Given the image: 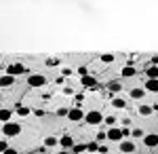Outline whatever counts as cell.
Wrapping results in <instances>:
<instances>
[{"instance_id":"obj_1","label":"cell","mask_w":158,"mask_h":154,"mask_svg":"<svg viewBox=\"0 0 158 154\" xmlns=\"http://www.w3.org/2000/svg\"><path fill=\"white\" fill-rule=\"evenodd\" d=\"M131 135V131L129 129H118V127H112V129H108V139L110 142H122V139H127Z\"/></svg>"},{"instance_id":"obj_2","label":"cell","mask_w":158,"mask_h":154,"mask_svg":"<svg viewBox=\"0 0 158 154\" xmlns=\"http://www.w3.org/2000/svg\"><path fill=\"white\" fill-rule=\"evenodd\" d=\"M2 133H4L6 139H9V137H17V135L21 133V125H19V122H4Z\"/></svg>"},{"instance_id":"obj_3","label":"cell","mask_w":158,"mask_h":154,"mask_svg":"<svg viewBox=\"0 0 158 154\" xmlns=\"http://www.w3.org/2000/svg\"><path fill=\"white\" fill-rule=\"evenodd\" d=\"M27 84H30L32 89H40V87L47 84V76H44V74H30V76H27Z\"/></svg>"},{"instance_id":"obj_4","label":"cell","mask_w":158,"mask_h":154,"mask_svg":"<svg viewBox=\"0 0 158 154\" xmlns=\"http://www.w3.org/2000/svg\"><path fill=\"white\" fill-rule=\"evenodd\" d=\"M103 118H106V116H103L101 112H97V110H91L89 114H85L86 125H93V127H95V125H101V122H103Z\"/></svg>"},{"instance_id":"obj_5","label":"cell","mask_w":158,"mask_h":154,"mask_svg":"<svg viewBox=\"0 0 158 154\" xmlns=\"http://www.w3.org/2000/svg\"><path fill=\"white\" fill-rule=\"evenodd\" d=\"M6 74L9 76H21V74H27V68H25L23 63H9L6 66Z\"/></svg>"},{"instance_id":"obj_6","label":"cell","mask_w":158,"mask_h":154,"mask_svg":"<svg viewBox=\"0 0 158 154\" xmlns=\"http://www.w3.org/2000/svg\"><path fill=\"white\" fill-rule=\"evenodd\" d=\"M143 146L146 148H158V133H148V135H143Z\"/></svg>"},{"instance_id":"obj_7","label":"cell","mask_w":158,"mask_h":154,"mask_svg":"<svg viewBox=\"0 0 158 154\" xmlns=\"http://www.w3.org/2000/svg\"><path fill=\"white\" fill-rule=\"evenodd\" d=\"M68 118L72 120V122H80V120H85V112L80 108H72L70 114H68Z\"/></svg>"},{"instance_id":"obj_8","label":"cell","mask_w":158,"mask_h":154,"mask_svg":"<svg viewBox=\"0 0 158 154\" xmlns=\"http://www.w3.org/2000/svg\"><path fill=\"white\" fill-rule=\"evenodd\" d=\"M120 152L122 154H133L135 152V143L129 142V139H122L120 142Z\"/></svg>"},{"instance_id":"obj_9","label":"cell","mask_w":158,"mask_h":154,"mask_svg":"<svg viewBox=\"0 0 158 154\" xmlns=\"http://www.w3.org/2000/svg\"><path fill=\"white\" fill-rule=\"evenodd\" d=\"M80 83H82V87H89V89H97V80H95L93 76H89V74H86V76H82V80H80Z\"/></svg>"},{"instance_id":"obj_10","label":"cell","mask_w":158,"mask_h":154,"mask_svg":"<svg viewBox=\"0 0 158 154\" xmlns=\"http://www.w3.org/2000/svg\"><path fill=\"white\" fill-rule=\"evenodd\" d=\"M13 83H15V78L9 76V74H2V76H0V89H6V87H11Z\"/></svg>"},{"instance_id":"obj_11","label":"cell","mask_w":158,"mask_h":154,"mask_svg":"<svg viewBox=\"0 0 158 154\" xmlns=\"http://www.w3.org/2000/svg\"><path fill=\"white\" fill-rule=\"evenodd\" d=\"M135 74H137V70H135L133 63H127V66L122 68V76H124V78H131V76H135Z\"/></svg>"},{"instance_id":"obj_12","label":"cell","mask_w":158,"mask_h":154,"mask_svg":"<svg viewBox=\"0 0 158 154\" xmlns=\"http://www.w3.org/2000/svg\"><path fill=\"white\" fill-rule=\"evenodd\" d=\"M112 106L116 110H124L127 108V99L124 97H112Z\"/></svg>"},{"instance_id":"obj_13","label":"cell","mask_w":158,"mask_h":154,"mask_svg":"<svg viewBox=\"0 0 158 154\" xmlns=\"http://www.w3.org/2000/svg\"><path fill=\"white\" fill-rule=\"evenodd\" d=\"M59 146L63 148V150H65V148H70V150H72V148H74V139L70 137V135H63V137L59 139Z\"/></svg>"},{"instance_id":"obj_14","label":"cell","mask_w":158,"mask_h":154,"mask_svg":"<svg viewBox=\"0 0 158 154\" xmlns=\"http://www.w3.org/2000/svg\"><path fill=\"white\" fill-rule=\"evenodd\" d=\"M11 116H13V110L0 108V120H2V122H11Z\"/></svg>"},{"instance_id":"obj_15","label":"cell","mask_w":158,"mask_h":154,"mask_svg":"<svg viewBox=\"0 0 158 154\" xmlns=\"http://www.w3.org/2000/svg\"><path fill=\"white\" fill-rule=\"evenodd\" d=\"M146 76L148 80H158V66H150L146 70Z\"/></svg>"},{"instance_id":"obj_16","label":"cell","mask_w":158,"mask_h":154,"mask_svg":"<svg viewBox=\"0 0 158 154\" xmlns=\"http://www.w3.org/2000/svg\"><path fill=\"white\" fill-rule=\"evenodd\" d=\"M143 89H146V91H150V93H158V80H146Z\"/></svg>"},{"instance_id":"obj_17","label":"cell","mask_w":158,"mask_h":154,"mask_svg":"<svg viewBox=\"0 0 158 154\" xmlns=\"http://www.w3.org/2000/svg\"><path fill=\"white\" fill-rule=\"evenodd\" d=\"M131 97H133V99H141V97H146V89H139V87H137V89H131Z\"/></svg>"},{"instance_id":"obj_18","label":"cell","mask_w":158,"mask_h":154,"mask_svg":"<svg viewBox=\"0 0 158 154\" xmlns=\"http://www.w3.org/2000/svg\"><path fill=\"white\" fill-rule=\"evenodd\" d=\"M137 112H139V114H141V116H150V114H152V112H154V110H152V106H146V104H141V106H139V110H137Z\"/></svg>"},{"instance_id":"obj_19","label":"cell","mask_w":158,"mask_h":154,"mask_svg":"<svg viewBox=\"0 0 158 154\" xmlns=\"http://www.w3.org/2000/svg\"><path fill=\"white\" fill-rule=\"evenodd\" d=\"M108 89H110V93H118V91L122 89V84L118 83V80H112V83L108 84Z\"/></svg>"},{"instance_id":"obj_20","label":"cell","mask_w":158,"mask_h":154,"mask_svg":"<svg viewBox=\"0 0 158 154\" xmlns=\"http://www.w3.org/2000/svg\"><path fill=\"white\" fill-rule=\"evenodd\" d=\"M86 150V146L85 143H74V148H72V154H82Z\"/></svg>"},{"instance_id":"obj_21","label":"cell","mask_w":158,"mask_h":154,"mask_svg":"<svg viewBox=\"0 0 158 154\" xmlns=\"http://www.w3.org/2000/svg\"><path fill=\"white\" fill-rule=\"evenodd\" d=\"M30 112H32V110L27 106H17V114H19V116H27Z\"/></svg>"},{"instance_id":"obj_22","label":"cell","mask_w":158,"mask_h":154,"mask_svg":"<svg viewBox=\"0 0 158 154\" xmlns=\"http://www.w3.org/2000/svg\"><path fill=\"white\" fill-rule=\"evenodd\" d=\"M103 122H106V125H108L110 129H112V127H114V125H116V118H114V116H112V114H108V116H106V118H103Z\"/></svg>"},{"instance_id":"obj_23","label":"cell","mask_w":158,"mask_h":154,"mask_svg":"<svg viewBox=\"0 0 158 154\" xmlns=\"http://www.w3.org/2000/svg\"><path fill=\"white\" fill-rule=\"evenodd\" d=\"M57 137H47V139H44V146H47V148H53V146H57Z\"/></svg>"},{"instance_id":"obj_24","label":"cell","mask_w":158,"mask_h":154,"mask_svg":"<svg viewBox=\"0 0 158 154\" xmlns=\"http://www.w3.org/2000/svg\"><path fill=\"white\" fill-rule=\"evenodd\" d=\"M131 135H133L135 139H143V135H146V133H143L141 129H133V131H131Z\"/></svg>"},{"instance_id":"obj_25","label":"cell","mask_w":158,"mask_h":154,"mask_svg":"<svg viewBox=\"0 0 158 154\" xmlns=\"http://www.w3.org/2000/svg\"><path fill=\"white\" fill-rule=\"evenodd\" d=\"M106 139H108V131H99L97 133V139H95V142H106Z\"/></svg>"},{"instance_id":"obj_26","label":"cell","mask_w":158,"mask_h":154,"mask_svg":"<svg viewBox=\"0 0 158 154\" xmlns=\"http://www.w3.org/2000/svg\"><path fill=\"white\" fill-rule=\"evenodd\" d=\"M86 150H89V152H95V150H99V143H97V142L86 143Z\"/></svg>"},{"instance_id":"obj_27","label":"cell","mask_w":158,"mask_h":154,"mask_svg":"<svg viewBox=\"0 0 158 154\" xmlns=\"http://www.w3.org/2000/svg\"><path fill=\"white\" fill-rule=\"evenodd\" d=\"M101 61H103V63H112V61H114V55L106 53V55H101Z\"/></svg>"},{"instance_id":"obj_28","label":"cell","mask_w":158,"mask_h":154,"mask_svg":"<svg viewBox=\"0 0 158 154\" xmlns=\"http://www.w3.org/2000/svg\"><path fill=\"white\" fill-rule=\"evenodd\" d=\"M68 114H70L68 108H59V110H57V116H68Z\"/></svg>"},{"instance_id":"obj_29","label":"cell","mask_w":158,"mask_h":154,"mask_svg":"<svg viewBox=\"0 0 158 154\" xmlns=\"http://www.w3.org/2000/svg\"><path fill=\"white\" fill-rule=\"evenodd\" d=\"M6 148H9V143H6V142H0V154L6 152Z\"/></svg>"},{"instance_id":"obj_30","label":"cell","mask_w":158,"mask_h":154,"mask_svg":"<svg viewBox=\"0 0 158 154\" xmlns=\"http://www.w3.org/2000/svg\"><path fill=\"white\" fill-rule=\"evenodd\" d=\"M47 66H51V68L53 66H59V59H47Z\"/></svg>"},{"instance_id":"obj_31","label":"cell","mask_w":158,"mask_h":154,"mask_svg":"<svg viewBox=\"0 0 158 154\" xmlns=\"http://www.w3.org/2000/svg\"><path fill=\"white\" fill-rule=\"evenodd\" d=\"M78 74H80V76H86V66H80V68H78Z\"/></svg>"},{"instance_id":"obj_32","label":"cell","mask_w":158,"mask_h":154,"mask_svg":"<svg viewBox=\"0 0 158 154\" xmlns=\"http://www.w3.org/2000/svg\"><path fill=\"white\" fill-rule=\"evenodd\" d=\"M4 154H19V152H17L15 148H11V146H9V148H6V152H4Z\"/></svg>"},{"instance_id":"obj_33","label":"cell","mask_w":158,"mask_h":154,"mask_svg":"<svg viewBox=\"0 0 158 154\" xmlns=\"http://www.w3.org/2000/svg\"><path fill=\"white\" fill-rule=\"evenodd\" d=\"M34 114H36V116H44V110H42V108H38V110H34Z\"/></svg>"},{"instance_id":"obj_34","label":"cell","mask_w":158,"mask_h":154,"mask_svg":"<svg viewBox=\"0 0 158 154\" xmlns=\"http://www.w3.org/2000/svg\"><path fill=\"white\" fill-rule=\"evenodd\" d=\"M129 125H131V118H122V127H124V129H127Z\"/></svg>"},{"instance_id":"obj_35","label":"cell","mask_w":158,"mask_h":154,"mask_svg":"<svg viewBox=\"0 0 158 154\" xmlns=\"http://www.w3.org/2000/svg\"><path fill=\"white\" fill-rule=\"evenodd\" d=\"M97 152H101V154H108V146H99V150Z\"/></svg>"},{"instance_id":"obj_36","label":"cell","mask_w":158,"mask_h":154,"mask_svg":"<svg viewBox=\"0 0 158 154\" xmlns=\"http://www.w3.org/2000/svg\"><path fill=\"white\" fill-rule=\"evenodd\" d=\"M152 66H158V57H152Z\"/></svg>"},{"instance_id":"obj_37","label":"cell","mask_w":158,"mask_h":154,"mask_svg":"<svg viewBox=\"0 0 158 154\" xmlns=\"http://www.w3.org/2000/svg\"><path fill=\"white\" fill-rule=\"evenodd\" d=\"M59 154H68V152H65V150H61V152H59Z\"/></svg>"},{"instance_id":"obj_38","label":"cell","mask_w":158,"mask_h":154,"mask_svg":"<svg viewBox=\"0 0 158 154\" xmlns=\"http://www.w3.org/2000/svg\"><path fill=\"white\" fill-rule=\"evenodd\" d=\"M0 99H2V95H0Z\"/></svg>"},{"instance_id":"obj_39","label":"cell","mask_w":158,"mask_h":154,"mask_svg":"<svg viewBox=\"0 0 158 154\" xmlns=\"http://www.w3.org/2000/svg\"><path fill=\"white\" fill-rule=\"evenodd\" d=\"M108 154H110V152H108Z\"/></svg>"}]
</instances>
